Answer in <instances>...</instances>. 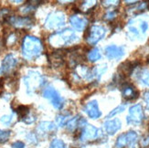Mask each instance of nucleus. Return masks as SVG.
Returning <instances> with one entry per match:
<instances>
[{
  "mask_svg": "<svg viewBox=\"0 0 149 148\" xmlns=\"http://www.w3.org/2000/svg\"><path fill=\"white\" fill-rule=\"evenodd\" d=\"M43 49L41 41L38 38L33 36L25 37L22 43V53L24 58L32 60L38 57Z\"/></svg>",
  "mask_w": 149,
  "mask_h": 148,
  "instance_id": "nucleus-1",
  "label": "nucleus"
},
{
  "mask_svg": "<svg viewBox=\"0 0 149 148\" xmlns=\"http://www.w3.org/2000/svg\"><path fill=\"white\" fill-rule=\"evenodd\" d=\"M79 40V38L72 29H64L51 35L49 38V42L52 47L61 48L64 46L73 44Z\"/></svg>",
  "mask_w": 149,
  "mask_h": 148,
  "instance_id": "nucleus-2",
  "label": "nucleus"
},
{
  "mask_svg": "<svg viewBox=\"0 0 149 148\" xmlns=\"http://www.w3.org/2000/svg\"><path fill=\"white\" fill-rule=\"evenodd\" d=\"M25 85L29 93L34 92L36 90L40 88L44 82L42 76L37 72H29L25 77Z\"/></svg>",
  "mask_w": 149,
  "mask_h": 148,
  "instance_id": "nucleus-3",
  "label": "nucleus"
},
{
  "mask_svg": "<svg viewBox=\"0 0 149 148\" xmlns=\"http://www.w3.org/2000/svg\"><path fill=\"white\" fill-rule=\"evenodd\" d=\"M65 25V15L62 12L56 11L49 14L45 22V27L49 29H59Z\"/></svg>",
  "mask_w": 149,
  "mask_h": 148,
  "instance_id": "nucleus-4",
  "label": "nucleus"
},
{
  "mask_svg": "<svg viewBox=\"0 0 149 148\" xmlns=\"http://www.w3.org/2000/svg\"><path fill=\"white\" fill-rule=\"evenodd\" d=\"M145 118L143 107L141 104H135L129 109V113L127 115V124L133 125H139L142 124Z\"/></svg>",
  "mask_w": 149,
  "mask_h": 148,
  "instance_id": "nucleus-5",
  "label": "nucleus"
},
{
  "mask_svg": "<svg viewBox=\"0 0 149 148\" xmlns=\"http://www.w3.org/2000/svg\"><path fill=\"white\" fill-rule=\"evenodd\" d=\"M105 34H106V28L100 25H94L90 28L86 40L90 45H94L98 41H100L105 36Z\"/></svg>",
  "mask_w": 149,
  "mask_h": 148,
  "instance_id": "nucleus-6",
  "label": "nucleus"
},
{
  "mask_svg": "<svg viewBox=\"0 0 149 148\" xmlns=\"http://www.w3.org/2000/svg\"><path fill=\"white\" fill-rule=\"evenodd\" d=\"M43 96L50 101L51 104H52L56 109H61L64 105V101L61 98V96L59 94L56 90L53 87H48L43 91Z\"/></svg>",
  "mask_w": 149,
  "mask_h": 148,
  "instance_id": "nucleus-7",
  "label": "nucleus"
},
{
  "mask_svg": "<svg viewBox=\"0 0 149 148\" xmlns=\"http://www.w3.org/2000/svg\"><path fill=\"white\" fill-rule=\"evenodd\" d=\"M100 130L93 125H85L81 133L80 140L81 142H91L100 136Z\"/></svg>",
  "mask_w": 149,
  "mask_h": 148,
  "instance_id": "nucleus-8",
  "label": "nucleus"
},
{
  "mask_svg": "<svg viewBox=\"0 0 149 148\" xmlns=\"http://www.w3.org/2000/svg\"><path fill=\"white\" fill-rule=\"evenodd\" d=\"M8 22L17 28H28L33 25V19L29 17H16L12 16Z\"/></svg>",
  "mask_w": 149,
  "mask_h": 148,
  "instance_id": "nucleus-9",
  "label": "nucleus"
},
{
  "mask_svg": "<svg viewBox=\"0 0 149 148\" xmlns=\"http://www.w3.org/2000/svg\"><path fill=\"white\" fill-rule=\"evenodd\" d=\"M105 55L109 60H119L125 55V48L116 45H110L105 49Z\"/></svg>",
  "mask_w": 149,
  "mask_h": 148,
  "instance_id": "nucleus-10",
  "label": "nucleus"
},
{
  "mask_svg": "<svg viewBox=\"0 0 149 148\" xmlns=\"http://www.w3.org/2000/svg\"><path fill=\"white\" fill-rule=\"evenodd\" d=\"M17 60L14 57V55L8 54L5 57V59L2 62V72L4 74H9L13 72L17 66Z\"/></svg>",
  "mask_w": 149,
  "mask_h": 148,
  "instance_id": "nucleus-11",
  "label": "nucleus"
},
{
  "mask_svg": "<svg viewBox=\"0 0 149 148\" xmlns=\"http://www.w3.org/2000/svg\"><path fill=\"white\" fill-rule=\"evenodd\" d=\"M85 113L88 114V116L92 119H98L102 115V113L100 112L99 105L97 104V101L93 100L89 101L88 104L85 105Z\"/></svg>",
  "mask_w": 149,
  "mask_h": 148,
  "instance_id": "nucleus-12",
  "label": "nucleus"
},
{
  "mask_svg": "<svg viewBox=\"0 0 149 148\" xmlns=\"http://www.w3.org/2000/svg\"><path fill=\"white\" fill-rule=\"evenodd\" d=\"M70 23L74 29H76L78 31H82L87 27L88 20L85 17H83L80 15H74V16L70 17Z\"/></svg>",
  "mask_w": 149,
  "mask_h": 148,
  "instance_id": "nucleus-13",
  "label": "nucleus"
},
{
  "mask_svg": "<svg viewBox=\"0 0 149 148\" xmlns=\"http://www.w3.org/2000/svg\"><path fill=\"white\" fill-rule=\"evenodd\" d=\"M121 126H122V123L119 119L109 120L103 124V127H104L105 132L108 134H110V135H113L116 132H118L120 130Z\"/></svg>",
  "mask_w": 149,
  "mask_h": 148,
  "instance_id": "nucleus-14",
  "label": "nucleus"
},
{
  "mask_svg": "<svg viewBox=\"0 0 149 148\" xmlns=\"http://www.w3.org/2000/svg\"><path fill=\"white\" fill-rule=\"evenodd\" d=\"M122 94L123 97L126 100H134L135 98H137L138 92L132 85L126 84L122 88Z\"/></svg>",
  "mask_w": 149,
  "mask_h": 148,
  "instance_id": "nucleus-15",
  "label": "nucleus"
},
{
  "mask_svg": "<svg viewBox=\"0 0 149 148\" xmlns=\"http://www.w3.org/2000/svg\"><path fill=\"white\" fill-rule=\"evenodd\" d=\"M56 130V125L51 122H42L38 124L37 131L41 134H46L49 133H52Z\"/></svg>",
  "mask_w": 149,
  "mask_h": 148,
  "instance_id": "nucleus-16",
  "label": "nucleus"
},
{
  "mask_svg": "<svg viewBox=\"0 0 149 148\" xmlns=\"http://www.w3.org/2000/svg\"><path fill=\"white\" fill-rule=\"evenodd\" d=\"M97 4V0H82V3L80 6V9L82 12H89L93 9Z\"/></svg>",
  "mask_w": 149,
  "mask_h": 148,
  "instance_id": "nucleus-17",
  "label": "nucleus"
},
{
  "mask_svg": "<svg viewBox=\"0 0 149 148\" xmlns=\"http://www.w3.org/2000/svg\"><path fill=\"white\" fill-rule=\"evenodd\" d=\"M138 80L142 84H144L145 86H149V69H142L141 72H139Z\"/></svg>",
  "mask_w": 149,
  "mask_h": 148,
  "instance_id": "nucleus-18",
  "label": "nucleus"
},
{
  "mask_svg": "<svg viewBox=\"0 0 149 148\" xmlns=\"http://www.w3.org/2000/svg\"><path fill=\"white\" fill-rule=\"evenodd\" d=\"M106 69H107V66L105 65V64H102V65L96 66L93 69H92L93 79L99 80L101 78L102 74H103V73L106 72Z\"/></svg>",
  "mask_w": 149,
  "mask_h": 148,
  "instance_id": "nucleus-19",
  "label": "nucleus"
},
{
  "mask_svg": "<svg viewBox=\"0 0 149 148\" xmlns=\"http://www.w3.org/2000/svg\"><path fill=\"white\" fill-rule=\"evenodd\" d=\"M81 118H79V116H75L74 118L70 119L68 123H67V128L70 132H72L75 129H77L79 125H81V123L80 122Z\"/></svg>",
  "mask_w": 149,
  "mask_h": 148,
  "instance_id": "nucleus-20",
  "label": "nucleus"
},
{
  "mask_svg": "<svg viewBox=\"0 0 149 148\" xmlns=\"http://www.w3.org/2000/svg\"><path fill=\"white\" fill-rule=\"evenodd\" d=\"M147 8V3L144 2V3H140L136 6H133V8H129L128 9V13H130V14H138V13H141L143 12L144 10H146Z\"/></svg>",
  "mask_w": 149,
  "mask_h": 148,
  "instance_id": "nucleus-21",
  "label": "nucleus"
},
{
  "mask_svg": "<svg viewBox=\"0 0 149 148\" xmlns=\"http://www.w3.org/2000/svg\"><path fill=\"white\" fill-rule=\"evenodd\" d=\"M100 59H101V52L97 48L93 49L88 54V60L92 62H95Z\"/></svg>",
  "mask_w": 149,
  "mask_h": 148,
  "instance_id": "nucleus-22",
  "label": "nucleus"
},
{
  "mask_svg": "<svg viewBox=\"0 0 149 148\" xmlns=\"http://www.w3.org/2000/svg\"><path fill=\"white\" fill-rule=\"evenodd\" d=\"M128 145V141H127V136L126 133H123L116 140L115 143V148H124L125 146Z\"/></svg>",
  "mask_w": 149,
  "mask_h": 148,
  "instance_id": "nucleus-23",
  "label": "nucleus"
},
{
  "mask_svg": "<svg viewBox=\"0 0 149 148\" xmlns=\"http://www.w3.org/2000/svg\"><path fill=\"white\" fill-rule=\"evenodd\" d=\"M125 133H126V136H127V141H128V145L129 146L134 145L135 143L137 142L138 134L134 131H129V132H127Z\"/></svg>",
  "mask_w": 149,
  "mask_h": 148,
  "instance_id": "nucleus-24",
  "label": "nucleus"
},
{
  "mask_svg": "<svg viewBox=\"0 0 149 148\" xmlns=\"http://www.w3.org/2000/svg\"><path fill=\"white\" fill-rule=\"evenodd\" d=\"M11 11L8 8H4L2 10H0V21L5 23L8 22V20L11 17Z\"/></svg>",
  "mask_w": 149,
  "mask_h": 148,
  "instance_id": "nucleus-25",
  "label": "nucleus"
},
{
  "mask_svg": "<svg viewBox=\"0 0 149 148\" xmlns=\"http://www.w3.org/2000/svg\"><path fill=\"white\" fill-rule=\"evenodd\" d=\"M17 113L18 114V116L20 118H25L27 115L29 113V109L28 106H25V105H20L17 108Z\"/></svg>",
  "mask_w": 149,
  "mask_h": 148,
  "instance_id": "nucleus-26",
  "label": "nucleus"
},
{
  "mask_svg": "<svg viewBox=\"0 0 149 148\" xmlns=\"http://www.w3.org/2000/svg\"><path fill=\"white\" fill-rule=\"evenodd\" d=\"M70 119V116L69 115H63V114H60L58 115L57 118H56V123L59 126H63L67 124L68 121Z\"/></svg>",
  "mask_w": 149,
  "mask_h": 148,
  "instance_id": "nucleus-27",
  "label": "nucleus"
},
{
  "mask_svg": "<svg viewBox=\"0 0 149 148\" xmlns=\"http://www.w3.org/2000/svg\"><path fill=\"white\" fill-rule=\"evenodd\" d=\"M49 148H66V145L61 139H54L51 141Z\"/></svg>",
  "mask_w": 149,
  "mask_h": 148,
  "instance_id": "nucleus-28",
  "label": "nucleus"
},
{
  "mask_svg": "<svg viewBox=\"0 0 149 148\" xmlns=\"http://www.w3.org/2000/svg\"><path fill=\"white\" fill-rule=\"evenodd\" d=\"M128 35L130 37V38H134L139 37V30L134 27V26L131 25L128 27Z\"/></svg>",
  "mask_w": 149,
  "mask_h": 148,
  "instance_id": "nucleus-29",
  "label": "nucleus"
},
{
  "mask_svg": "<svg viewBox=\"0 0 149 148\" xmlns=\"http://www.w3.org/2000/svg\"><path fill=\"white\" fill-rule=\"evenodd\" d=\"M119 69L121 70L123 74H130L133 69V66L129 62H126L123 64V65H121Z\"/></svg>",
  "mask_w": 149,
  "mask_h": 148,
  "instance_id": "nucleus-30",
  "label": "nucleus"
},
{
  "mask_svg": "<svg viewBox=\"0 0 149 148\" xmlns=\"http://www.w3.org/2000/svg\"><path fill=\"white\" fill-rule=\"evenodd\" d=\"M120 3V0H102V4L105 8H113L117 6Z\"/></svg>",
  "mask_w": 149,
  "mask_h": 148,
  "instance_id": "nucleus-31",
  "label": "nucleus"
},
{
  "mask_svg": "<svg viewBox=\"0 0 149 148\" xmlns=\"http://www.w3.org/2000/svg\"><path fill=\"white\" fill-rule=\"evenodd\" d=\"M10 131H2L0 130V143H6L10 137Z\"/></svg>",
  "mask_w": 149,
  "mask_h": 148,
  "instance_id": "nucleus-32",
  "label": "nucleus"
},
{
  "mask_svg": "<svg viewBox=\"0 0 149 148\" xmlns=\"http://www.w3.org/2000/svg\"><path fill=\"white\" fill-rule=\"evenodd\" d=\"M125 105H120L118 107H116L115 109H113V110L108 114V117H113V116H114V115H116V114L121 113L122 112L125 111Z\"/></svg>",
  "mask_w": 149,
  "mask_h": 148,
  "instance_id": "nucleus-33",
  "label": "nucleus"
},
{
  "mask_svg": "<svg viewBox=\"0 0 149 148\" xmlns=\"http://www.w3.org/2000/svg\"><path fill=\"white\" fill-rule=\"evenodd\" d=\"M1 123L6 124V125H8L12 123L13 121V115H4V116L1 117Z\"/></svg>",
  "mask_w": 149,
  "mask_h": 148,
  "instance_id": "nucleus-34",
  "label": "nucleus"
},
{
  "mask_svg": "<svg viewBox=\"0 0 149 148\" xmlns=\"http://www.w3.org/2000/svg\"><path fill=\"white\" fill-rule=\"evenodd\" d=\"M23 121L25 122L26 124H32V123H34V122L36 121V118H35V116H32V115H30L29 113L25 118H23Z\"/></svg>",
  "mask_w": 149,
  "mask_h": 148,
  "instance_id": "nucleus-35",
  "label": "nucleus"
},
{
  "mask_svg": "<svg viewBox=\"0 0 149 148\" xmlns=\"http://www.w3.org/2000/svg\"><path fill=\"white\" fill-rule=\"evenodd\" d=\"M140 145H141L142 147L149 146V135H146V136H145L143 139H142L141 142H140Z\"/></svg>",
  "mask_w": 149,
  "mask_h": 148,
  "instance_id": "nucleus-36",
  "label": "nucleus"
},
{
  "mask_svg": "<svg viewBox=\"0 0 149 148\" xmlns=\"http://www.w3.org/2000/svg\"><path fill=\"white\" fill-rule=\"evenodd\" d=\"M115 16H116V12H114V11L108 12L104 16V19H106V20H112V19H113L115 17Z\"/></svg>",
  "mask_w": 149,
  "mask_h": 148,
  "instance_id": "nucleus-37",
  "label": "nucleus"
},
{
  "mask_svg": "<svg viewBox=\"0 0 149 148\" xmlns=\"http://www.w3.org/2000/svg\"><path fill=\"white\" fill-rule=\"evenodd\" d=\"M140 28H141V30H142V32H143V33H146L147 28H148V24H147V22L146 21H142L140 23Z\"/></svg>",
  "mask_w": 149,
  "mask_h": 148,
  "instance_id": "nucleus-38",
  "label": "nucleus"
},
{
  "mask_svg": "<svg viewBox=\"0 0 149 148\" xmlns=\"http://www.w3.org/2000/svg\"><path fill=\"white\" fill-rule=\"evenodd\" d=\"M144 101L146 102V110L149 111V91L146 92L144 94Z\"/></svg>",
  "mask_w": 149,
  "mask_h": 148,
  "instance_id": "nucleus-39",
  "label": "nucleus"
},
{
  "mask_svg": "<svg viewBox=\"0 0 149 148\" xmlns=\"http://www.w3.org/2000/svg\"><path fill=\"white\" fill-rule=\"evenodd\" d=\"M16 40H17V38H16L15 34H11V35L8 38V44L12 45V44H14V43H15Z\"/></svg>",
  "mask_w": 149,
  "mask_h": 148,
  "instance_id": "nucleus-40",
  "label": "nucleus"
},
{
  "mask_svg": "<svg viewBox=\"0 0 149 148\" xmlns=\"http://www.w3.org/2000/svg\"><path fill=\"white\" fill-rule=\"evenodd\" d=\"M12 147L13 148H24L25 145H24V143L20 142V141H17V142H15L14 144H12Z\"/></svg>",
  "mask_w": 149,
  "mask_h": 148,
  "instance_id": "nucleus-41",
  "label": "nucleus"
},
{
  "mask_svg": "<svg viewBox=\"0 0 149 148\" xmlns=\"http://www.w3.org/2000/svg\"><path fill=\"white\" fill-rule=\"evenodd\" d=\"M58 1L61 4H67V3H70V2L74 1V0H58Z\"/></svg>",
  "mask_w": 149,
  "mask_h": 148,
  "instance_id": "nucleus-42",
  "label": "nucleus"
},
{
  "mask_svg": "<svg viewBox=\"0 0 149 148\" xmlns=\"http://www.w3.org/2000/svg\"><path fill=\"white\" fill-rule=\"evenodd\" d=\"M125 3L127 4H133V3H135V2H137L139 1V0H125Z\"/></svg>",
  "mask_w": 149,
  "mask_h": 148,
  "instance_id": "nucleus-43",
  "label": "nucleus"
},
{
  "mask_svg": "<svg viewBox=\"0 0 149 148\" xmlns=\"http://www.w3.org/2000/svg\"><path fill=\"white\" fill-rule=\"evenodd\" d=\"M11 2H13V3H16V4H18V3H21V2H23L24 0H10Z\"/></svg>",
  "mask_w": 149,
  "mask_h": 148,
  "instance_id": "nucleus-44",
  "label": "nucleus"
}]
</instances>
